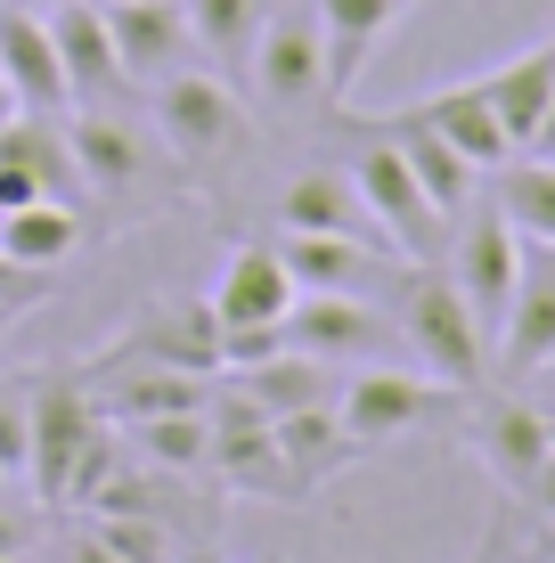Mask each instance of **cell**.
I'll list each match as a JSON object with an SVG mask.
<instances>
[{"label": "cell", "instance_id": "1", "mask_svg": "<svg viewBox=\"0 0 555 563\" xmlns=\"http://www.w3.org/2000/svg\"><path fill=\"white\" fill-rule=\"evenodd\" d=\"M385 310H392L400 343L417 352V367H425L433 384H449V393L490 384V335H482L474 302L457 295V278L442 262H400L385 278Z\"/></svg>", "mask_w": 555, "mask_h": 563}, {"label": "cell", "instance_id": "2", "mask_svg": "<svg viewBox=\"0 0 555 563\" xmlns=\"http://www.w3.org/2000/svg\"><path fill=\"white\" fill-rule=\"evenodd\" d=\"M147 107H156L164 155H171V164H188V172H221L229 155L254 140L237 82H221L213 66H188V74H171V82H156V90H147Z\"/></svg>", "mask_w": 555, "mask_h": 563}, {"label": "cell", "instance_id": "3", "mask_svg": "<svg viewBox=\"0 0 555 563\" xmlns=\"http://www.w3.org/2000/svg\"><path fill=\"white\" fill-rule=\"evenodd\" d=\"M442 269L457 278V295L474 302L482 335L499 343V327H507V302H514V278H523V238H514V221H507L499 205H490V188H474V205L449 221Z\"/></svg>", "mask_w": 555, "mask_h": 563}, {"label": "cell", "instance_id": "4", "mask_svg": "<svg viewBox=\"0 0 555 563\" xmlns=\"http://www.w3.org/2000/svg\"><path fill=\"white\" fill-rule=\"evenodd\" d=\"M352 188H359V205H368V221L385 229V245H400V262H442V245H449V212L417 188V172L400 164V147L385 140V131H368L359 140L352 164Z\"/></svg>", "mask_w": 555, "mask_h": 563}, {"label": "cell", "instance_id": "5", "mask_svg": "<svg viewBox=\"0 0 555 563\" xmlns=\"http://www.w3.org/2000/svg\"><path fill=\"white\" fill-rule=\"evenodd\" d=\"M449 400H466V393L433 384L425 367H376V360L352 367V376L335 384V417H343V433H352L359 450H385V441L417 433V424H433Z\"/></svg>", "mask_w": 555, "mask_h": 563}, {"label": "cell", "instance_id": "6", "mask_svg": "<svg viewBox=\"0 0 555 563\" xmlns=\"http://www.w3.org/2000/svg\"><path fill=\"white\" fill-rule=\"evenodd\" d=\"M245 82H254V99L270 107V114H302V107L328 99V33H319V9H311V0L270 9Z\"/></svg>", "mask_w": 555, "mask_h": 563}, {"label": "cell", "instance_id": "7", "mask_svg": "<svg viewBox=\"0 0 555 563\" xmlns=\"http://www.w3.org/2000/svg\"><path fill=\"white\" fill-rule=\"evenodd\" d=\"M99 367H188V376H221V319H213V302L204 295L197 302H147L140 319L90 360V376H99Z\"/></svg>", "mask_w": 555, "mask_h": 563}, {"label": "cell", "instance_id": "8", "mask_svg": "<svg viewBox=\"0 0 555 563\" xmlns=\"http://www.w3.org/2000/svg\"><path fill=\"white\" fill-rule=\"evenodd\" d=\"M74 140V164H82V188L90 197H140V188L164 180V140L156 123H131L123 107H82L66 123Z\"/></svg>", "mask_w": 555, "mask_h": 563}, {"label": "cell", "instance_id": "9", "mask_svg": "<svg viewBox=\"0 0 555 563\" xmlns=\"http://www.w3.org/2000/svg\"><path fill=\"white\" fill-rule=\"evenodd\" d=\"M25 424H33V457H25V482L42 507L66 498V474L82 457V441L99 433V400H90V376H42L25 393Z\"/></svg>", "mask_w": 555, "mask_h": 563}, {"label": "cell", "instance_id": "10", "mask_svg": "<svg viewBox=\"0 0 555 563\" xmlns=\"http://www.w3.org/2000/svg\"><path fill=\"white\" fill-rule=\"evenodd\" d=\"M286 343L311 352V360H328V367H368V360H385L400 343V327H392V310L376 295H295Z\"/></svg>", "mask_w": 555, "mask_h": 563}, {"label": "cell", "instance_id": "11", "mask_svg": "<svg viewBox=\"0 0 555 563\" xmlns=\"http://www.w3.org/2000/svg\"><path fill=\"white\" fill-rule=\"evenodd\" d=\"M107 33H114V57H123L131 90H156L171 74L204 66L197 57V25H188V0H123V9H107Z\"/></svg>", "mask_w": 555, "mask_h": 563}, {"label": "cell", "instance_id": "12", "mask_svg": "<svg viewBox=\"0 0 555 563\" xmlns=\"http://www.w3.org/2000/svg\"><path fill=\"white\" fill-rule=\"evenodd\" d=\"M540 367H555V245H523V278H514L507 327L490 343V376L514 384Z\"/></svg>", "mask_w": 555, "mask_h": 563}, {"label": "cell", "instance_id": "13", "mask_svg": "<svg viewBox=\"0 0 555 563\" xmlns=\"http://www.w3.org/2000/svg\"><path fill=\"white\" fill-rule=\"evenodd\" d=\"M49 42H57V66H66V90L74 107H123L140 99L123 74V57H114V33H107V9L99 0H66V9H49Z\"/></svg>", "mask_w": 555, "mask_h": 563}, {"label": "cell", "instance_id": "14", "mask_svg": "<svg viewBox=\"0 0 555 563\" xmlns=\"http://www.w3.org/2000/svg\"><path fill=\"white\" fill-rule=\"evenodd\" d=\"M466 441H474V457H482L507 490L555 450L547 441V409H531L523 393H482V384L466 393Z\"/></svg>", "mask_w": 555, "mask_h": 563}, {"label": "cell", "instance_id": "15", "mask_svg": "<svg viewBox=\"0 0 555 563\" xmlns=\"http://www.w3.org/2000/svg\"><path fill=\"white\" fill-rule=\"evenodd\" d=\"M204 302H213L221 327H286V310H295V269H286L278 245H237Z\"/></svg>", "mask_w": 555, "mask_h": 563}, {"label": "cell", "instance_id": "16", "mask_svg": "<svg viewBox=\"0 0 555 563\" xmlns=\"http://www.w3.org/2000/svg\"><path fill=\"white\" fill-rule=\"evenodd\" d=\"M0 74H9L16 107H33V114H66L74 107L66 66H57V42H49V16L16 9V0H0Z\"/></svg>", "mask_w": 555, "mask_h": 563}, {"label": "cell", "instance_id": "17", "mask_svg": "<svg viewBox=\"0 0 555 563\" xmlns=\"http://www.w3.org/2000/svg\"><path fill=\"white\" fill-rule=\"evenodd\" d=\"M286 269H295V295H376L392 278L385 245H359V238H319V229H286L278 238Z\"/></svg>", "mask_w": 555, "mask_h": 563}, {"label": "cell", "instance_id": "18", "mask_svg": "<svg viewBox=\"0 0 555 563\" xmlns=\"http://www.w3.org/2000/svg\"><path fill=\"white\" fill-rule=\"evenodd\" d=\"M376 123H385V140L400 147V164L417 172V188H425V197H433V205H442L449 221H457V212L474 205V188H482V172H474L466 155H457V147H449V140H442V131H433L417 107H400V114H376Z\"/></svg>", "mask_w": 555, "mask_h": 563}, {"label": "cell", "instance_id": "19", "mask_svg": "<svg viewBox=\"0 0 555 563\" xmlns=\"http://www.w3.org/2000/svg\"><path fill=\"white\" fill-rule=\"evenodd\" d=\"M0 164L25 172V180L42 188V197H57V205L82 197V164H74L66 114H33V107H16L9 123H0Z\"/></svg>", "mask_w": 555, "mask_h": 563}, {"label": "cell", "instance_id": "20", "mask_svg": "<svg viewBox=\"0 0 555 563\" xmlns=\"http://www.w3.org/2000/svg\"><path fill=\"white\" fill-rule=\"evenodd\" d=\"M278 229H319V238L385 245V229L368 221V205H359L352 172H328V164H311V172H295V180H286V197H278Z\"/></svg>", "mask_w": 555, "mask_h": 563}, {"label": "cell", "instance_id": "21", "mask_svg": "<svg viewBox=\"0 0 555 563\" xmlns=\"http://www.w3.org/2000/svg\"><path fill=\"white\" fill-rule=\"evenodd\" d=\"M221 376L229 384H237V393L245 400H254V409L262 417H295V409H319V400H335V367L328 360H311V352H295V343H278V352L270 360H254V367H221Z\"/></svg>", "mask_w": 555, "mask_h": 563}, {"label": "cell", "instance_id": "22", "mask_svg": "<svg viewBox=\"0 0 555 563\" xmlns=\"http://www.w3.org/2000/svg\"><path fill=\"white\" fill-rule=\"evenodd\" d=\"M417 114H425L433 131H442V140L466 155L474 172H499L507 155H514V140H507V123L499 114H490V99H482V82H442V90H425V99H417Z\"/></svg>", "mask_w": 555, "mask_h": 563}, {"label": "cell", "instance_id": "23", "mask_svg": "<svg viewBox=\"0 0 555 563\" xmlns=\"http://www.w3.org/2000/svg\"><path fill=\"white\" fill-rule=\"evenodd\" d=\"M474 82H482L490 114L507 123V140H514V147H531V131H540V114H547V99H555V42L523 49V57H507V66L474 74Z\"/></svg>", "mask_w": 555, "mask_h": 563}, {"label": "cell", "instance_id": "24", "mask_svg": "<svg viewBox=\"0 0 555 563\" xmlns=\"http://www.w3.org/2000/svg\"><path fill=\"white\" fill-rule=\"evenodd\" d=\"M278 0H188V25H197V57L221 74V82H245L254 66V42L270 25Z\"/></svg>", "mask_w": 555, "mask_h": 563}, {"label": "cell", "instance_id": "25", "mask_svg": "<svg viewBox=\"0 0 555 563\" xmlns=\"http://www.w3.org/2000/svg\"><path fill=\"white\" fill-rule=\"evenodd\" d=\"M490 205L514 221L523 245H555V155L514 147L499 172H490Z\"/></svg>", "mask_w": 555, "mask_h": 563}, {"label": "cell", "instance_id": "26", "mask_svg": "<svg viewBox=\"0 0 555 563\" xmlns=\"http://www.w3.org/2000/svg\"><path fill=\"white\" fill-rule=\"evenodd\" d=\"M270 433H278V450H286V465H295V482H302V490H319V482H328V474H343L352 457H368L352 433H343L335 400H319V409H295V417H278Z\"/></svg>", "mask_w": 555, "mask_h": 563}, {"label": "cell", "instance_id": "27", "mask_svg": "<svg viewBox=\"0 0 555 563\" xmlns=\"http://www.w3.org/2000/svg\"><path fill=\"white\" fill-rule=\"evenodd\" d=\"M311 9H319V33H328V99H352L359 57L400 16V0H311Z\"/></svg>", "mask_w": 555, "mask_h": 563}, {"label": "cell", "instance_id": "28", "mask_svg": "<svg viewBox=\"0 0 555 563\" xmlns=\"http://www.w3.org/2000/svg\"><path fill=\"white\" fill-rule=\"evenodd\" d=\"M0 254H9L16 269H57V262H74L82 254V221H74V205H16V212H0Z\"/></svg>", "mask_w": 555, "mask_h": 563}, {"label": "cell", "instance_id": "29", "mask_svg": "<svg viewBox=\"0 0 555 563\" xmlns=\"http://www.w3.org/2000/svg\"><path fill=\"white\" fill-rule=\"evenodd\" d=\"M131 457L156 465V474H213V417L204 409H171V417H140L123 424Z\"/></svg>", "mask_w": 555, "mask_h": 563}, {"label": "cell", "instance_id": "30", "mask_svg": "<svg viewBox=\"0 0 555 563\" xmlns=\"http://www.w3.org/2000/svg\"><path fill=\"white\" fill-rule=\"evenodd\" d=\"M90 531L114 548V563H171V539L156 515H90Z\"/></svg>", "mask_w": 555, "mask_h": 563}, {"label": "cell", "instance_id": "31", "mask_svg": "<svg viewBox=\"0 0 555 563\" xmlns=\"http://www.w3.org/2000/svg\"><path fill=\"white\" fill-rule=\"evenodd\" d=\"M25 457H33L25 393H0V474H9V482H25Z\"/></svg>", "mask_w": 555, "mask_h": 563}, {"label": "cell", "instance_id": "32", "mask_svg": "<svg viewBox=\"0 0 555 563\" xmlns=\"http://www.w3.org/2000/svg\"><path fill=\"white\" fill-rule=\"evenodd\" d=\"M514 498H523V507H540V522H555V450L531 465L523 482H514Z\"/></svg>", "mask_w": 555, "mask_h": 563}, {"label": "cell", "instance_id": "33", "mask_svg": "<svg viewBox=\"0 0 555 563\" xmlns=\"http://www.w3.org/2000/svg\"><path fill=\"white\" fill-rule=\"evenodd\" d=\"M57 563H114V548H107V539L82 522V531H66V539H57Z\"/></svg>", "mask_w": 555, "mask_h": 563}, {"label": "cell", "instance_id": "34", "mask_svg": "<svg viewBox=\"0 0 555 563\" xmlns=\"http://www.w3.org/2000/svg\"><path fill=\"white\" fill-rule=\"evenodd\" d=\"M33 548V515H16L9 498H0V555H25Z\"/></svg>", "mask_w": 555, "mask_h": 563}, {"label": "cell", "instance_id": "35", "mask_svg": "<svg viewBox=\"0 0 555 563\" xmlns=\"http://www.w3.org/2000/svg\"><path fill=\"white\" fill-rule=\"evenodd\" d=\"M33 286H42V269H16L0 254V302H33Z\"/></svg>", "mask_w": 555, "mask_h": 563}, {"label": "cell", "instance_id": "36", "mask_svg": "<svg viewBox=\"0 0 555 563\" xmlns=\"http://www.w3.org/2000/svg\"><path fill=\"white\" fill-rule=\"evenodd\" d=\"M531 155H555V99H547V114H540V131H531Z\"/></svg>", "mask_w": 555, "mask_h": 563}, {"label": "cell", "instance_id": "37", "mask_svg": "<svg viewBox=\"0 0 555 563\" xmlns=\"http://www.w3.org/2000/svg\"><path fill=\"white\" fill-rule=\"evenodd\" d=\"M9 114H16V90H9V74H0V123H9Z\"/></svg>", "mask_w": 555, "mask_h": 563}, {"label": "cell", "instance_id": "38", "mask_svg": "<svg viewBox=\"0 0 555 563\" xmlns=\"http://www.w3.org/2000/svg\"><path fill=\"white\" fill-rule=\"evenodd\" d=\"M16 9H33V16H49V9H66V0H16Z\"/></svg>", "mask_w": 555, "mask_h": 563}, {"label": "cell", "instance_id": "39", "mask_svg": "<svg viewBox=\"0 0 555 563\" xmlns=\"http://www.w3.org/2000/svg\"><path fill=\"white\" fill-rule=\"evenodd\" d=\"M547 441H555V393H547Z\"/></svg>", "mask_w": 555, "mask_h": 563}, {"label": "cell", "instance_id": "40", "mask_svg": "<svg viewBox=\"0 0 555 563\" xmlns=\"http://www.w3.org/2000/svg\"><path fill=\"white\" fill-rule=\"evenodd\" d=\"M540 376H547V393H555V367H540Z\"/></svg>", "mask_w": 555, "mask_h": 563}, {"label": "cell", "instance_id": "41", "mask_svg": "<svg viewBox=\"0 0 555 563\" xmlns=\"http://www.w3.org/2000/svg\"><path fill=\"white\" fill-rule=\"evenodd\" d=\"M0 498H9V474H0Z\"/></svg>", "mask_w": 555, "mask_h": 563}, {"label": "cell", "instance_id": "42", "mask_svg": "<svg viewBox=\"0 0 555 563\" xmlns=\"http://www.w3.org/2000/svg\"><path fill=\"white\" fill-rule=\"evenodd\" d=\"M99 9H123V0H99Z\"/></svg>", "mask_w": 555, "mask_h": 563}, {"label": "cell", "instance_id": "43", "mask_svg": "<svg viewBox=\"0 0 555 563\" xmlns=\"http://www.w3.org/2000/svg\"><path fill=\"white\" fill-rule=\"evenodd\" d=\"M0 563H25V555H0Z\"/></svg>", "mask_w": 555, "mask_h": 563}, {"label": "cell", "instance_id": "44", "mask_svg": "<svg viewBox=\"0 0 555 563\" xmlns=\"http://www.w3.org/2000/svg\"><path fill=\"white\" fill-rule=\"evenodd\" d=\"M523 563H547V555H523Z\"/></svg>", "mask_w": 555, "mask_h": 563}, {"label": "cell", "instance_id": "45", "mask_svg": "<svg viewBox=\"0 0 555 563\" xmlns=\"http://www.w3.org/2000/svg\"><path fill=\"white\" fill-rule=\"evenodd\" d=\"M474 563H490V548H482V555H474Z\"/></svg>", "mask_w": 555, "mask_h": 563}, {"label": "cell", "instance_id": "46", "mask_svg": "<svg viewBox=\"0 0 555 563\" xmlns=\"http://www.w3.org/2000/svg\"><path fill=\"white\" fill-rule=\"evenodd\" d=\"M547 563H555V555H547Z\"/></svg>", "mask_w": 555, "mask_h": 563}]
</instances>
